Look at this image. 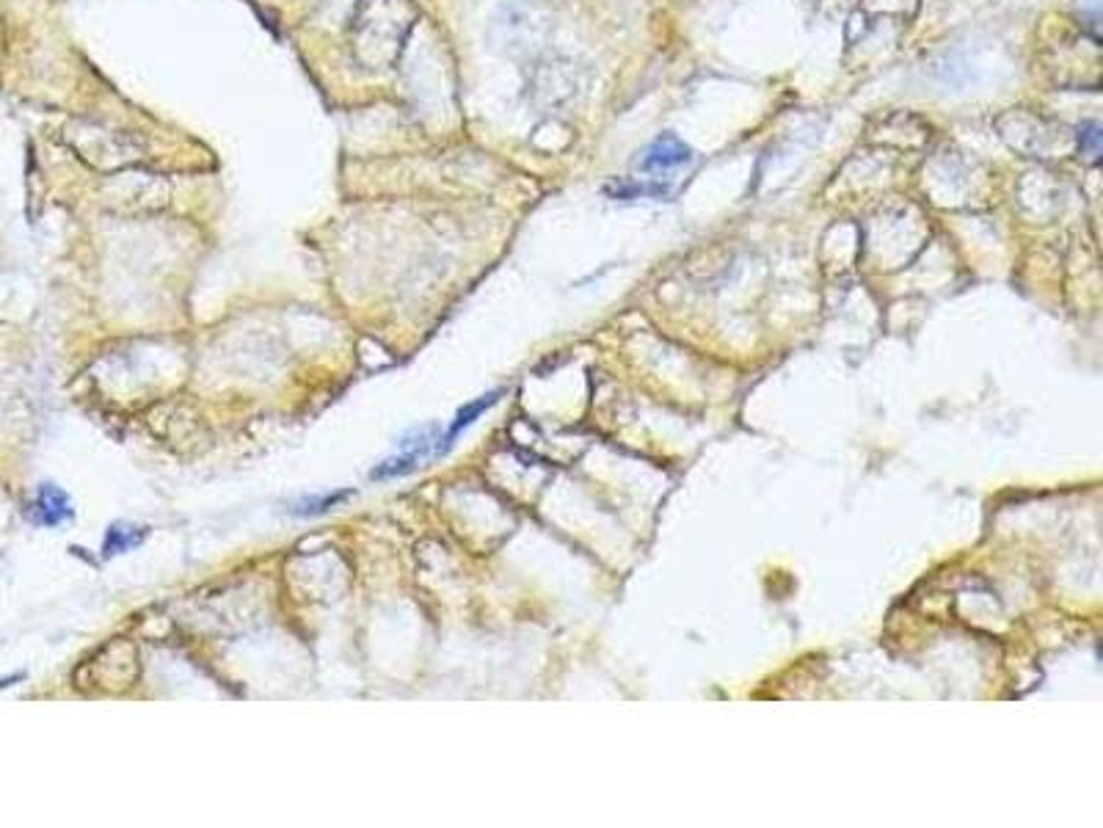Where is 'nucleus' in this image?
Here are the masks:
<instances>
[{"label": "nucleus", "instance_id": "obj_3", "mask_svg": "<svg viewBox=\"0 0 1103 828\" xmlns=\"http://www.w3.org/2000/svg\"><path fill=\"white\" fill-rule=\"evenodd\" d=\"M147 533H149V528L122 525V522H116V525H111L109 533H105L103 555H105V558H111V555L130 553V549H136L138 544H141L144 538H147Z\"/></svg>", "mask_w": 1103, "mask_h": 828}, {"label": "nucleus", "instance_id": "obj_1", "mask_svg": "<svg viewBox=\"0 0 1103 828\" xmlns=\"http://www.w3.org/2000/svg\"><path fill=\"white\" fill-rule=\"evenodd\" d=\"M690 158H693V149L682 138L673 136V133H666V136H660L646 147V152L640 158V169L643 172H668V169L690 163Z\"/></svg>", "mask_w": 1103, "mask_h": 828}, {"label": "nucleus", "instance_id": "obj_5", "mask_svg": "<svg viewBox=\"0 0 1103 828\" xmlns=\"http://www.w3.org/2000/svg\"><path fill=\"white\" fill-rule=\"evenodd\" d=\"M345 497H348V491H331V495H326V497H304V500L293 503L291 514H296V517H320V514H326V511L334 509L337 503H342Z\"/></svg>", "mask_w": 1103, "mask_h": 828}, {"label": "nucleus", "instance_id": "obj_6", "mask_svg": "<svg viewBox=\"0 0 1103 828\" xmlns=\"http://www.w3.org/2000/svg\"><path fill=\"white\" fill-rule=\"evenodd\" d=\"M1079 149L1081 155H1090L1092 160L1101 155V125L1098 122H1087L1079 127Z\"/></svg>", "mask_w": 1103, "mask_h": 828}, {"label": "nucleus", "instance_id": "obj_2", "mask_svg": "<svg viewBox=\"0 0 1103 828\" xmlns=\"http://www.w3.org/2000/svg\"><path fill=\"white\" fill-rule=\"evenodd\" d=\"M31 520L36 525L45 528H56L64 525L67 520H72V503H69L67 491L58 489L53 484H42L39 491H36V503L34 511H31Z\"/></svg>", "mask_w": 1103, "mask_h": 828}, {"label": "nucleus", "instance_id": "obj_4", "mask_svg": "<svg viewBox=\"0 0 1103 828\" xmlns=\"http://www.w3.org/2000/svg\"><path fill=\"white\" fill-rule=\"evenodd\" d=\"M497 398H500V393H489V395H484V398L473 400V404H469V406H464V409L458 411V415H455V423L450 426V431H447V434H444L442 445H439V453H447L450 447H453L455 436L462 434V431L467 429V426H473L475 420H478L480 415H484V411L489 409V406H494Z\"/></svg>", "mask_w": 1103, "mask_h": 828}]
</instances>
